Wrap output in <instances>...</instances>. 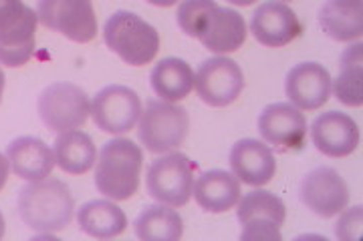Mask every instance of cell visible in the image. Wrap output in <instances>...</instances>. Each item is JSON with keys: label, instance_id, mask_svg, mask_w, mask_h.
I'll return each instance as SVG.
<instances>
[{"label": "cell", "instance_id": "277c9868", "mask_svg": "<svg viewBox=\"0 0 363 241\" xmlns=\"http://www.w3.org/2000/svg\"><path fill=\"white\" fill-rule=\"evenodd\" d=\"M37 11L23 0H0V64L23 66L37 49Z\"/></svg>", "mask_w": 363, "mask_h": 241}, {"label": "cell", "instance_id": "484cf974", "mask_svg": "<svg viewBox=\"0 0 363 241\" xmlns=\"http://www.w3.org/2000/svg\"><path fill=\"white\" fill-rule=\"evenodd\" d=\"M236 217L240 225H245L252 219H271L283 228L286 219V207L279 195H274L271 191L255 189L248 191L247 195H240L236 204Z\"/></svg>", "mask_w": 363, "mask_h": 241}, {"label": "cell", "instance_id": "cb8c5ba5", "mask_svg": "<svg viewBox=\"0 0 363 241\" xmlns=\"http://www.w3.org/2000/svg\"><path fill=\"white\" fill-rule=\"evenodd\" d=\"M135 237L143 241H178L184 235V221L176 207L147 205L133 221Z\"/></svg>", "mask_w": 363, "mask_h": 241}, {"label": "cell", "instance_id": "836d02e7", "mask_svg": "<svg viewBox=\"0 0 363 241\" xmlns=\"http://www.w3.org/2000/svg\"><path fill=\"white\" fill-rule=\"evenodd\" d=\"M277 2H289V0H277Z\"/></svg>", "mask_w": 363, "mask_h": 241}, {"label": "cell", "instance_id": "7c38bea8", "mask_svg": "<svg viewBox=\"0 0 363 241\" xmlns=\"http://www.w3.org/2000/svg\"><path fill=\"white\" fill-rule=\"evenodd\" d=\"M298 197L315 216L329 219L339 216L350 204V187L333 167H315L298 185Z\"/></svg>", "mask_w": 363, "mask_h": 241}, {"label": "cell", "instance_id": "9c48e42d", "mask_svg": "<svg viewBox=\"0 0 363 241\" xmlns=\"http://www.w3.org/2000/svg\"><path fill=\"white\" fill-rule=\"evenodd\" d=\"M140 95L125 85H107L91 99V117L97 129L109 135L130 133L142 114Z\"/></svg>", "mask_w": 363, "mask_h": 241}, {"label": "cell", "instance_id": "ac0fdd59", "mask_svg": "<svg viewBox=\"0 0 363 241\" xmlns=\"http://www.w3.org/2000/svg\"><path fill=\"white\" fill-rule=\"evenodd\" d=\"M9 167L16 177L25 181H39L49 177L55 169V153L39 137H18L6 147Z\"/></svg>", "mask_w": 363, "mask_h": 241}, {"label": "cell", "instance_id": "44dd1931", "mask_svg": "<svg viewBox=\"0 0 363 241\" xmlns=\"http://www.w3.org/2000/svg\"><path fill=\"white\" fill-rule=\"evenodd\" d=\"M55 165L63 169L69 175H85L95 167L97 147L87 133L81 129L59 133L52 143Z\"/></svg>", "mask_w": 363, "mask_h": 241}, {"label": "cell", "instance_id": "2e32d148", "mask_svg": "<svg viewBox=\"0 0 363 241\" xmlns=\"http://www.w3.org/2000/svg\"><path fill=\"white\" fill-rule=\"evenodd\" d=\"M311 139L317 151L327 157H347L359 145V127L341 111L321 113L311 125Z\"/></svg>", "mask_w": 363, "mask_h": 241}, {"label": "cell", "instance_id": "d6986e66", "mask_svg": "<svg viewBox=\"0 0 363 241\" xmlns=\"http://www.w3.org/2000/svg\"><path fill=\"white\" fill-rule=\"evenodd\" d=\"M192 195L196 204L208 213H224L236 207L242 189H240V181L234 177L233 171L210 169L198 175Z\"/></svg>", "mask_w": 363, "mask_h": 241}, {"label": "cell", "instance_id": "8fae6325", "mask_svg": "<svg viewBox=\"0 0 363 241\" xmlns=\"http://www.w3.org/2000/svg\"><path fill=\"white\" fill-rule=\"evenodd\" d=\"M247 23L242 14L234 8L220 6L216 0L198 16L194 25V35L208 51L216 54H228L238 51L247 40Z\"/></svg>", "mask_w": 363, "mask_h": 241}, {"label": "cell", "instance_id": "e0dca14e", "mask_svg": "<svg viewBox=\"0 0 363 241\" xmlns=\"http://www.w3.org/2000/svg\"><path fill=\"white\" fill-rule=\"evenodd\" d=\"M228 161H230L234 177L250 187H262V185L271 183L277 173L274 153L264 141H236L230 149Z\"/></svg>", "mask_w": 363, "mask_h": 241}, {"label": "cell", "instance_id": "7a4b0ae2", "mask_svg": "<svg viewBox=\"0 0 363 241\" xmlns=\"http://www.w3.org/2000/svg\"><path fill=\"white\" fill-rule=\"evenodd\" d=\"M143 151L131 139L117 137L105 143L95 161V187L113 201H125L140 189Z\"/></svg>", "mask_w": 363, "mask_h": 241}, {"label": "cell", "instance_id": "7402d4cb", "mask_svg": "<svg viewBox=\"0 0 363 241\" xmlns=\"http://www.w3.org/2000/svg\"><path fill=\"white\" fill-rule=\"evenodd\" d=\"M79 229L95 240H111L128 228V217L113 199H93L77 211Z\"/></svg>", "mask_w": 363, "mask_h": 241}, {"label": "cell", "instance_id": "9a60e30c", "mask_svg": "<svg viewBox=\"0 0 363 241\" xmlns=\"http://www.w3.org/2000/svg\"><path fill=\"white\" fill-rule=\"evenodd\" d=\"M301 30L298 16L286 2L267 0L252 13L250 33L264 47H285L301 35Z\"/></svg>", "mask_w": 363, "mask_h": 241}, {"label": "cell", "instance_id": "83f0119b", "mask_svg": "<svg viewBox=\"0 0 363 241\" xmlns=\"http://www.w3.org/2000/svg\"><path fill=\"white\" fill-rule=\"evenodd\" d=\"M240 240L245 241H281V225H277L271 219H252L242 225L240 231Z\"/></svg>", "mask_w": 363, "mask_h": 241}, {"label": "cell", "instance_id": "5b68a950", "mask_svg": "<svg viewBox=\"0 0 363 241\" xmlns=\"http://www.w3.org/2000/svg\"><path fill=\"white\" fill-rule=\"evenodd\" d=\"M190 114L178 102L147 101L138 121V139L150 153H168L188 137Z\"/></svg>", "mask_w": 363, "mask_h": 241}, {"label": "cell", "instance_id": "6da1fadb", "mask_svg": "<svg viewBox=\"0 0 363 241\" xmlns=\"http://www.w3.org/2000/svg\"><path fill=\"white\" fill-rule=\"evenodd\" d=\"M16 209L28 229L37 233H59L73 221L75 199L65 181L49 175L21 187Z\"/></svg>", "mask_w": 363, "mask_h": 241}, {"label": "cell", "instance_id": "4fadbf2b", "mask_svg": "<svg viewBox=\"0 0 363 241\" xmlns=\"http://www.w3.org/2000/svg\"><path fill=\"white\" fill-rule=\"evenodd\" d=\"M257 127L262 141L279 151H298L307 137V119L293 102L267 105Z\"/></svg>", "mask_w": 363, "mask_h": 241}, {"label": "cell", "instance_id": "d4e9b609", "mask_svg": "<svg viewBox=\"0 0 363 241\" xmlns=\"http://www.w3.org/2000/svg\"><path fill=\"white\" fill-rule=\"evenodd\" d=\"M331 93H335L339 102L347 107L363 105V45L353 42L339 59L337 78L331 85Z\"/></svg>", "mask_w": 363, "mask_h": 241}, {"label": "cell", "instance_id": "1f68e13d", "mask_svg": "<svg viewBox=\"0 0 363 241\" xmlns=\"http://www.w3.org/2000/svg\"><path fill=\"white\" fill-rule=\"evenodd\" d=\"M4 85H6V78H4V71L0 69V102H2V95H4Z\"/></svg>", "mask_w": 363, "mask_h": 241}, {"label": "cell", "instance_id": "3957f363", "mask_svg": "<svg viewBox=\"0 0 363 241\" xmlns=\"http://www.w3.org/2000/svg\"><path fill=\"white\" fill-rule=\"evenodd\" d=\"M105 45L125 64L143 66L152 63L160 51V35L140 14L117 11L104 26Z\"/></svg>", "mask_w": 363, "mask_h": 241}, {"label": "cell", "instance_id": "52a82bcc", "mask_svg": "<svg viewBox=\"0 0 363 241\" xmlns=\"http://www.w3.org/2000/svg\"><path fill=\"white\" fill-rule=\"evenodd\" d=\"M145 189L157 204L184 207L190 201L194 189V171L190 159L180 151H168L157 157L147 169Z\"/></svg>", "mask_w": 363, "mask_h": 241}, {"label": "cell", "instance_id": "8992f818", "mask_svg": "<svg viewBox=\"0 0 363 241\" xmlns=\"http://www.w3.org/2000/svg\"><path fill=\"white\" fill-rule=\"evenodd\" d=\"M37 111L43 125L49 131L65 133L81 129L91 114L89 95L79 85L59 81L40 90Z\"/></svg>", "mask_w": 363, "mask_h": 241}, {"label": "cell", "instance_id": "ba28073f", "mask_svg": "<svg viewBox=\"0 0 363 241\" xmlns=\"http://www.w3.org/2000/svg\"><path fill=\"white\" fill-rule=\"evenodd\" d=\"M37 16L40 25L73 42L83 45L97 37L93 0H37Z\"/></svg>", "mask_w": 363, "mask_h": 241}, {"label": "cell", "instance_id": "f546056e", "mask_svg": "<svg viewBox=\"0 0 363 241\" xmlns=\"http://www.w3.org/2000/svg\"><path fill=\"white\" fill-rule=\"evenodd\" d=\"M145 2H150V4H154V6H164V8H168V6H174V4H178V0H145Z\"/></svg>", "mask_w": 363, "mask_h": 241}, {"label": "cell", "instance_id": "f1b7e54d", "mask_svg": "<svg viewBox=\"0 0 363 241\" xmlns=\"http://www.w3.org/2000/svg\"><path fill=\"white\" fill-rule=\"evenodd\" d=\"M9 173H11L9 159H6V155L0 153V191L4 189V185H6V181H9Z\"/></svg>", "mask_w": 363, "mask_h": 241}, {"label": "cell", "instance_id": "d6a6232c", "mask_svg": "<svg viewBox=\"0 0 363 241\" xmlns=\"http://www.w3.org/2000/svg\"><path fill=\"white\" fill-rule=\"evenodd\" d=\"M4 233H6V223H4V216L0 213V240L4 237Z\"/></svg>", "mask_w": 363, "mask_h": 241}, {"label": "cell", "instance_id": "ffe728a7", "mask_svg": "<svg viewBox=\"0 0 363 241\" xmlns=\"http://www.w3.org/2000/svg\"><path fill=\"white\" fill-rule=\"evenodd\" d=\"M319 25L337 42H355L363 35V0H325Z\"/></svg>", "mask_w": 363, "mask_h": 241}, {"label": "cell", "instance_id": "5bb4252c", "mask_svg": "<svg viewBox=\"0 0 363 241\" xmlns=\"http://www.w3.org/2000/svg\"><path fill=\"white\" fill-rule=\"evenodd\" d=\"M331 75L319 63L295 64L285 78V93L289 102L301 111H317L331 97Z\"/></svg>", "mask_w": 363, "mask_h": 241}, {"label": "cell", "instance_id": "603a6c76", "mask_svg": "<svg viewBox=\"0 0 363 241\" xmlns=\"http://www.w3.org/2000/svg\"><path fill=\"white\" fill-rule=\"evenodd\" d=\"M150 83L160 101L180 102L194 90V69L184 59L168 57L152 69Z\"/></svg>", "mask_w": 363, "mask_h": 241}, {"label": "cell", "instance_id": "4dcf8cb0", "mask_svg": "<svg viewBox=\"0 0 363 241\" xmlns=\"http://www.w3.org/2000/svg\"><path fill=\"white\" fill-rule=\"evenodd\" d=\"M230 4H236V6H250V4H255L257 0H228Z\"/></svg>", "mask_w": 363, "mask_h": 241}, {"label": "cell", "instance_id": "4316f807", "mask_svg": "<svg viewBox=\"0 0 363 241\" xmlns=\"http://www.w3.org/2000/svg\"><path fill=\"white\" fill-rule=\"evenodd\" d=\"M363 225V207L355 205V207H345L339 213L337 223H335V237L341 241H359L363 237L362 233Z\"/></svg>", "mask_w": 363, "mask_h": 241}, {"label": "cell", "instance_id": "30bf717a", "mask_svg": "<svg viewBox=\"0 0 363 241\" xmlns=\"http://www.w3.org/2000/svg\"><path fill=\"white\" fill-rule=\"evenodd\" d=\"M198 97L210 107L233 105L245 89V73L240 64L228 57H212L202 61L194 75Z\"/></svg>", "mask_w": 363, "mask_h": 241}]
</instances>
